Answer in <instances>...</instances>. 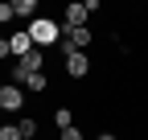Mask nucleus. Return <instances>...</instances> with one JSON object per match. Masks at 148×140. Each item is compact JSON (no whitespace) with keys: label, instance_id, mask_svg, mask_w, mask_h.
Segmentation results:
<instances>
[{"label":"nucleus","instance_id":"f257e3e1","mask_svg":"<svg viewBox=\"0 0 148 140\" xmlns=\"http://www.w3.org/2000/svg\"><path fill=\"white\" fill-rule=\"evenodd\" d=\"M29 37H33V45H62V25L49 16H37L29 25Z\"/></svg>","mask_w":148,"mask_h":140},{"label":"nucleus","instance_id":"f03ea898","mask_svg":"<svg viewBox=\"0 0 148 140\" xmlns=\"http://www.w3.org/2000/svg\"><path fill=\"white\" fill-rule=\"evenodd\" d=\"M29 74H45V58H41V49H33L29 58H21V62H16V66L8 70V82H16V86H21Z\"/></svg>","mask_w":148,"mask_h":140},{"label":"nucleus","instance_id":"7ed1b4c3","mask_svg":"<svg viewBox=\"0 0 148 140\" xmlns=\"http://www.w3.org/2000/svg\"><path fill=\"white\" fill-rule=\"evenodd\" d=\"M0 107H4V111H25V86L4 82V86H0Z\"/></svg>","mask_w":148,"mask_h":140},{"label":"nucleus","instance_id":"20e7f679","mask_svg":"<svg viewBox=\"0 0 148 140\" xmlns=\"http://www.w3.org/2000/svg\"><path fill=\"white\" fill-rule=\"evenodd\" d=\"M66 62V78H86L90 74V58L86 54H70V58H62Z\"/></svg>","mask_w":148,"mask_h":140},{"label":"nucleus","instance_id":"39448f33","mask_svg":"<svg viewBox=\"0 0 148 140\" xmlns=\"http://www.w3.org/2000/svg\"><path fill=\"white\" fill-rule=\"evenodd\" d=\"M12 12L33 25V21H37V0H12Z\"/></svg>","mask_w":148,"mask_h":140},{"label":"nucleus","instance_id":"423d86ee","mask_svg":"<svg viewBox=\"0 0 148 140\" xmlns=\"http://www.w3.org/2000/svg\"><path fill=\"white\" fill-rule=\"evenodd\" d=\"M53 124H58L62 132H66V128H74V111H70V107H53Z\"/></svg>","mask_w":148,"mask_h":140},{"label":"nucleus","instance_id":"0eeeda50","mask_svg":"<svg viewBox=\"0 0 148 140\" xmlns=\"http://www.w3.org/2000/svg\"><path fill=\"white\" fill-rule=\"evenodd\" d=\"M16 128H21L25 140H37V119H33V115H21V119H16Z\"/></svg>","mask_w":148,"mask_h":140},{"label":"nucleus","instance_id":"6e6552de","mask_svg":"<svg viewBox=\"0 0 148 140\" xmlns=\"http://www.w3.org/2000/svg\"><path fill=\"white\" fill-rule=\"evenodd\" d=\"M21 86H25V91H33V95H41L45 86H49V82H45V74H29V78H25Z\"/></svg>","mask_w":148,"mask_h":140},{"label":"nucleus","instance_id":"1a4fd4ad","mask_svg":"<svg viewBox=\"0 0 148 140\" xmlns=\"http://www.w3.org/2000/svg\"><path fill=\"white\" fill-rule=\"evenodd\" d=\"M0 140H25V136H21L16 124H4V128H0Z\"/></svg>","mask_w":148,"mask_h":140},{"label":"nucleus","instance_id":"9d476101","mask_svg":"<svg viewBox=\"0 0 148 140\" xmlns=\"http://www.w3.org/2000/svg\"><path fill=\"white\" fill-rule=\"evenodd\" d=\"M12 16H16V12H12V0H4V4H0V21H4V25H8V21H12Z\"/></svg>","mask_w":148,"mask_h":140},{"label":"nucleus","instance_id":"9b49d317","mask_svg":"<svg viewBox=\"0 0 148 140\" xmlns=\"http://www.w3.org/2000/svg\"><path fill=\"white\" fill-rule=\"evenodd\" d=\"M62 140H82V128H66V132H62Z\"/></svg>","mask_w":148,"mask_h":140},{"label":"nucleus","instance_id":"f8f14e48","mask_svg":"<svg viewBox=\"0 0 148 140\" xmlns=\"http://www.w3.org/2000/svg\"><path fill=\"white\" fill-rule=\"evenodd\" d=\"M99 140H115V136H111V132H103V136H99Z\"/></svg>","mask_w":148,"mask_h":140}]
</instances>
